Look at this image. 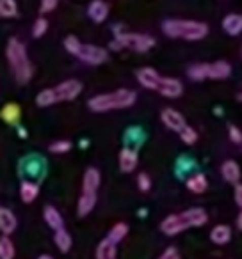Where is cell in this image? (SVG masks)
Listing matches in <instances>:
<instances>
[{"mask_svg":"<svg viewBox=\"0 0 242 259\" xmlns=\"http://www.w3.org/2000/svg\"><path fill=\"white\" fill-rule=\"evenodd\" d=\"M87 16L93 20L94 23H101L107 20L109 16V4L103 0H93L87 8Z\"/></svg>","mask_w":242,"mask_h":259,"instance_id":"obj_15","label":"cell"},{"mask_svg":"<svg viewBox=\"0 0 242 259\" xmlns=\"http://www.w3.org/2000/svg\"><path fill=\"white\" fill-rule=\"evenodd\" d=\"M72 149V142L70 141H55L50 144L48 151L54 153V155H62V153H68Z\"/></svg>","mask_w":242,"mask_h":259,"instance_id":"obj_30","label":"cell"},{"mask_svg":"<svg viewBox=\"0 0 242 259\" xmlns=\"http://www.w3.org/2000/svg\"><path fill=\"white\" fill-rule=\"evenodd\" d=\"M160 78H162V76H160L159 71H155L153 68H141L137 71V82L141 83L145 89L157 91Z\"/></svg>","mask_w":242,"mask_h":259,"instance_id":"obj_14","label":"cell"},{"mask_svg":"<svg viewBox=\"0 0 242 259\" xmlns=\"http://www.w3.org/2000/svg\"><path fill=\"white\" fill-rule=\"evenodd\" d=\"M223 29L228 36H238V34L242 32V15H235V13H231V15L224 16Z\"/></svg>","mask_w":242,"mask_h":259,"instance_id":"obj_18","label":"cell"},{"mask_svg":"<svg viewBox=\"0 0 242 259\" xmlns=\"http://www.w3.org/2000/svg\"><path fill=\"white\" fill-rule=\"evenodd\" d=\"M0 16L2 18H15L18 16V6L15 0H0Z\"/></svg>","mask_w":242,"mask_h":259,"instance_id":"obj_28","label":"cell"},{"mask_svg":"<svg viewBox=\"0 0 242 259\" xmlns=\"http://www.w3.org/2000/svg\"><path fill=\"white\" fill-rule=\"evenodd\" d=\"M54 91H55V96H57V101H72L82 93V83L75 78L64 80L59 85H55Z\"/></svg>","mask_w":242,"mask_h":259,"instance_id":"obj_9","label":"cell"},{"mask_svg":"<svg viewBox=\"0 0 242 259\" xmlns=\"http://www.w3.org/2000/svg\"><path fill=\"white\" fill-rule=\"evenodd\" d=\"M128 234V226L125 222H118L114 224V226L111 227V231H109V240L112 241V243L118 245L121 240H125V236Z\"/></svg>","mask_w":242,"mask_h":259,"instance_id":"obj_26","label":"cell"},{"mask_svg":"<svg viewBox=\"0 0 242 259\" xmlns=\"http://www.w3.org/2000/svg\"><path fill=\"white\" fill-rule=\"evenodd\" d=\"M38 195H40V187L34 181H22V185H20V197H22V201L25 204L34 202Z\"/></svg>","mask_w":242,"mask_h":259,"instance_id":"obj_20","label":"cell"},{"mask_svg":"<svg viewBox=\"0 0 242 259\" xmlns=\"http://www.w3.org/2000/svg\"><path fill=\"white\" fill-rule=\"evenodd\" d=\"M240 54H242V50H240Z\"/></svg>","mask_w":242,"mask_h":259,"instance_id":"obj_42","label":"cell"},{"mask_svg":"<svg viewBox=\"0 0 242 259\" xmlns=\"http://www.w3.org/2000/svg\"><path fill=\"white\" fill-rule=\"evenodd\" d=\"M237 227L242 231V209H240V213H238V217H237Z\"/></svg>","mask_w":242,"mask_h":259,"instance_id":"obj_38","label":"cell"},{"mask_svg":"<svg viewBox=\"0 0 242 259\" xmlns=\"http://www.w3.org/2000/svg\"><path fill=\"white\" fill-rule=\"evenodd\" d=\"M209 215L203 208H191L180 213H173L167 215L166 219L160 222V231L166 236H177V234L184 233L192 227H201L206 224Z\"/></svg>","mask_w":242,"mask_h":259,"instance_id":"obj_1","label":"cell"},{"mask_svg":"<svg viewBox=\"0 0 242 259\" xmlns=\"http://www.w3.org/2000/svg\"><path fill=\"white\" fill-rule=\"evenodd\" d=\"M137 187L141 192H150V188H152V180H150V176L146 172H141L137 176Z\"/></svg>","mask_w":242,"mask_h":259,"instance_id":"obj_33","label":"cell"},{"mask_svg":"<svg viewBox=\"0 0 242 259\" xmlns=\"http://www.w3.org/2000/svg\"><path fill=\"white\" fill-rule=\"evenodd\" d=\"M233 199L237 202V206L242 209V183H237L235 185V190H233Z\"/></svg>","mask_w":242,"mask_h":259,"instance_id":"obj_37","label":"cell"},{"mask_svg":"<svg viewBox=\"0 0 242 259\" xmlns=\"http://www.w3.org/2000/svg\"><path fill=\"white\" fill-rule=\"evenodd\" d=\"M162 32L173 39L199 41L206 37L209 27L206 23L196 22V20H166L162 23Z\"/></svg>","mask_w":242,"mask_h":259,"instance_id":"obj_4","label":"cell"},{"mask_svg":"<svg viewBox=\"0 0 242 259\" xmlns=\"http://www.w3.org/2000/svg\"><path fill=\"white\" fill-rule=\"evenodd\" d=\"M6 55H8V62L11 66V71L15 75V80L18 83H27L32 78V64H30L29 57H27V48L22 41L16 37H11L6 47Z\"/></svg>","mask_w":242,"mask_h":259,"instance_id":"obj_2","label":"cell"},{"mask_svg":"<svg viewBox=\"0 0 242 259\" xmlns=\"http://www.w3.org/2000/svg\"><path fill=\"white\" fill-rule=\"evenodd\" d=\"M160 119H162L164 126H167V128L173 130V132H180V130L187 124L184 115L178 110H175V108H164L162 114H160Z\"/></svg>","mask_w":242,"mask_h":259,"instance_id":"obj_11","label":"cell"},{"mask_svg":"<svg viewBox=\"0 0 242 259\" xmlns=\"http://www.w3.org/2000/svg\"><path fill=\"white\" fill-rule=\"evenodd\" d=\"M59 0H41L40 4V13L41 15H45V13H52L55 8H57Z\"/></svg>","mask_w":242,"mask_h":259,"instance_id":"obj_34","label":"cell"},{"mask_svg":"<svg viewBox=\"0 0 242 259\" xmlns=\"http://www.w3.org/2000/svg\"><path fill=\"white\" fill-rule=\"evenodd\" d=\"M36 259H55L54 255H50V254H41L40 257H36Z\"/></svg>","mask_w":242,"mask_h":259,"instance_id":"obj_39","label":"cell"},{"mask_svg":"<svg viewBox=\"0 0 242 259\" xmlns=\"http://www.w3.org/2000/svg\"><path fill=\"white\" fill-rule=\"evenodd\" d=\"M36 103H38V107H52V105L57 103V96H55L54 87H52V89L41 91L36 96Z\"/></svg>","mask_w":242,"mask_h":259,"instance_id":"obj_27","label":"cell"},{"mask_svg":"<svg viewBox=\"0 0 242 259\" xmlns=\"http://www.w3.org/2000/svg\"><path fill=\"white\" fill-rule=\"evenodd\" d=\"M187 190L192 192V194H205L206 188H209V180H206L205 174L198 172V174H192L191 178L187 180Z\"/></svg>","mask_w":242,"mask_h":259,"instance_id":"obj_19","label":"cell"},{"mask_svg":"<svg viewBox=\"0 0 242 259\" xmlns=\"http://www.w3.org/2000/svg\"><path fill=\"white\" fill-rule=\"evenodd\" d=\"M47 30H48V22H47V18H38L36 22H34V25H32V36L34 37H41V36H45L47 34Z\"/></svg>","mask_w":242,"mask_h":259,"instance_id":"obj_31","label":"cell"},{"mask_svg":"<svg viewBox=\"0 0 242 259\" xmlns=\"http://www.w3.org/2000/svg\"><path fill=\"white\" fill-rule=\"evenodd\" d=\"M137 162L139 156L134 148H123L119 151V169H121V172H134Z\"/></svg>","mask_w":242,"mask_h":259,"instance_id":"obj_12","label":"cell"},{"mask_svg":"<svg viewBox=\"0 0 242 259\" xmlns=\"http://www.w3.org/2000/svg\"><path fill=\"white\" fill-rule=\"evenodd\" d=\"M221 174L223 178L231 185H237L240 181V167L235 160H226V162L221 165Z\"/></svg>","mask_w":242,"mask_h":259,"instance_id":"obj_16","label":"cell"},{"mask_svg":"<svg viewBox=\"0 0 242 259\" xmlns=\"http://www.w3.org/2000/svg\"><path fill=\"white\" fill-rule=\"evenodd\" d=\"M230 238H231V229H230V226H226V224H217V226L210 231V240H212L216 245L228 243Z\"/></svg>","mask_w":242,"mask_h":259,"instance_id":"obj_21","label":"cell"},{"mask_svg":"<svg viewBox=\"0 0 242 259\" xmlns=\"http://www.w3.org/2000/svg\"><path fill=\"white\" fill-rule=\"evenodd\" d=\"M54 241L55 245H57L59 252H62V254H66V252H70V248H72V236H70V233L64 229V227H61V229H57L54 233Z\"/></svg>","mask_w":242,"mask_h":259,"instance_id":"obj_23","label":"cell"},{"mask_svg":"<svg viewBox=\"0 0 242 259\" xmlns=\"http://www.w3.org/2000/svg\"><path fill=\"white\" fill-rule=\"evenodd\" d=\"M75 57H79L80 61L86 62V64L98 66V64H103V62L109 59V52L101 47H96V45H84L82 43Z\"/></svg>","mask_w":242,"mask_h":259,"instance_id":"obj_8","label":"cell"},{"mask_svg":"<svg viewBox=\"0 0 242 259\" xmlns=\"http://www.w3.org/2000/svg\"><path fill=\"white\" fill-rule=\"evenodd\" d=\"M98 187H100V172L94 167L84 172V180H82V194L79 197V204H77V213L79 217H86L96 206V199H98Z\"/></svg>","mask_w":242,"mask_h":259,"instance_id":"obj_5","label":"cell"},{"mask_svg":"<svg viewBox=\"0 0 242 259\" xmlns=\"http://www.w3.org/2000/svg\"><path fill=\"white\" fill-rule=\"evenodd\" d=\"M16 255V248L15 243L9 236L2 234L0 236V259H15Z\"/></svg>","mask_w":242,"mask_h":259,"instance_id":"obj_25","label":"cell"},{"mask_svg":"<svg viewBox=\"0 0 242 259\" xmlns=\"http://www.w3.org/2000/svg\"><path fill=\"white\" fill-rule=\"evenodd\" d=\"M137 100V94L130 89H116L112 93L98 94L87 101V107L93 112H109V110H121L130 108Z\"/></svg>","mask_w":242,"mask_h":259,"instance_id":"obj_3","label":"cell"},{"mask_svg":"<svg viewBox=\"0 0 242 259\" xmlns=\"http://www.w3.org/2000/svg\"><path fill=\"white\" fill-rule=\"evenodd\" d=\"M80 41H79V37H75V36H68L64 39V48L70 52L72 55H77V52H79V48H80Z\"/></svg>","mask_w":242,"mask_h":259,"instance_id":"obj_32","label":"cell"},{"mask_svg":"<svg viewBox=\"0 0 242 259\" xmlns=\"http://www.w3.org/2000/svg\"><path fill=\"white\" fill-rule=\"evenodd\" d=\"M238 100H242V93H240V94H238Z\"/></svg>","mask_w":242,"mask_h":259,"instance_id":"obj_41","label":"cell"},{"mask_svg":"<svg viewBox=\"0 0 242 259\" xmlns=\"http://www.w3.org/2000/svg\"><path fill=\"white\" fill-rule=\"evenodd\" d=\"M228 135H230L231 142H235V144H242V132L237 128V126L231 124L230 128H228Z\"/></svg>","mask_w":242,"mask_h":259,"instance_id":"obj_35","label":"cell"},{"mask_svg":"<svg viewBox=\"0 0 242 259\" xmlns=\"http://www.w3.org/2000/svg\"><path fill=\"white\" fill-rule=\"evenodd\" d=\"M43 219H45V222H47V226L50 227V229H54V231L64 227V220H62V215L59 213V209L54 208V206H45Z\"/></svg>","mask_w":242,"mask_h":259,"instance_id":"obj_17","label":"cell"},{"mask_svg":"<svg viewBox=\"0 0 242 259\" xmlns=\"http://www.w3.org/2000/svg\"><path fill=\"white\" fill-rule=\"evenodd\" d=\"M159 259H180V252H178L175 247H167Z\"/></svg>","mask_w":242,"mask_h":259,"instance_id":"obj_36","label":"cell"},{"mask_svg":"<svg viewBox=\"0 0 242 259\" xmlns=\"http://www.w3.org/2000/svg\"><path fill=\"white\" fill-rule=\"evenodd\" d=\"M180 134V139H182V142H185L187 146H191V144H194L196 141H198V132H196L192 126H187L185 124L184 128L178 132Z\"/></svg>","mask_w":242,"mask_h":259,"instance_id":"obj_29","label":"cell"},{"mask_svg":"<svg viewBox=\"0 0 242 259\" xmlns=\"http://www.w3.org/2000/svg\"><path fill=\"white\" fill-rule=\"evenodd\" d=\"M18 227V219L9 208H2L0 206V233L6 236H11Z\"/></svg>","mask_w":242,"mask_h":259,"instance_id":"obj_13","label":"cell"},{"mask_svg":"<svg viewBox=\"0 0 242 259\" xmlns=\"http://www.w3.org/2000/svg\"><path fill=\"white\" fill-rule=\"evenodd\" d=\"M20 115H22V110L16 103H8L4 105V108L0 110V117L4 119L8 124H16L20 121Z\"/></svg>","mask_w":242,"mask_h":259,"instance_id":"obj_24","label":"cell"},{"mask_svg":"<svg viewBox=\"0 0 242 259\" xmlns=\"http://www.w3.org/2000/svg\"><path fill=\"white\" fill-rule=\"evenodd\" d=\"M231 73V66L226 61H216L210 64H194L187 69V75L191 80L201 82V80H224Z\"/></svg>","mask_w":242,"mask_h":259,"instance_id":"obj_6","label":"cell"},{"mask_svg":"<svg viewBox=\"0 0 242 259\" xmlns=\"http://www.w3.org/2000/svg\"><path fill=\"white\" fill-rule=\"evenodd\" d=\"M114 50H121V48H128L134 52H148L155 47V39L148 34H139V32H119L116 34V39L111 45Z\"/></svg>","mask_w":242,"mask_h":259,"instance_id":"obj_7","label":"cell"},{"mask_svg":"<svg viewBox=\"0 0 242 259\" xmlns=\"http://www.w3.org/2000/svg\"><path fill=\"white\" fill-rule=\"evenodd\" d=\"M20 137H22V139H25V137H27L25 130H23V128H20Z\"/></svg>","mask_w":242,"mask_h":259,"instance_id":"obj_40","label":"cell"},{"mask_svg":"<svg viewBox=\"0 0 242 259\" xmlns=\"http://www.w3.org/2000/svg\"><path fill=\"white\" fill-rule=\"evenodd\" d=\"M96 259H118L116 252V243H112L109 238L101 240L96 247Z\"/></svg>","mask_w":242,"mask_h":259,"instance_id":"obj_22","label":"cell"},{"mask_svg":"<svg viewBox=\"0 0 242 259\" xmlns=\"http://www.w3.org/2000/svg\"><path fill=\"white\" fill-rule=\"evenodd\" d=\"M157 93L162 94L166 98H178L184 93V85H182L180 80L177 78H169V76H162L157 87Z\"/></svg>","mask_w":242,"mask_h":259,"instance_id":"obj_10","label":"cell"}]
</instances>
